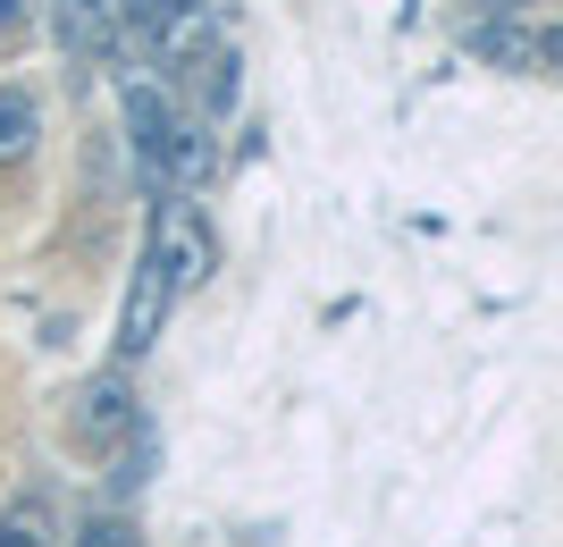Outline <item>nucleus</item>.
I'll use <instances>...</instances> for the list:
<instances>
[{
    "instance_id": "4",
    "label": "nucleus",
    "mask_w": 563,
    "mask_h": 547,
    "mask_svg": "<svg viewBox=\"0 0 563 547\" xmlns=\"http://www.w3.org/2000/svg\"><path fill=\"white\" fill-rule=\"evenodd\" d=\"M135 422H143V405H135V387H126V371L85 380V387H76V405H68V438H76V447H93V455H110Z\"/></svg>"
},
{
    "instance_id": "10",
    "label": "nucleus",
    "mask_w": 563,
    "mask_h": 547,
    "mask_svg": "<svg viewBox=\"0 0 563 547\" xmlns=\"http://www.w3.org/2000/svg\"><path fill=\"white\" fill-rule=\"evenodd\" d=\"M76 547H143V530L126 514H93V523L76 530Z\"/></svg>"
},
{
    "instance_id": "6",
    "label": "nucleus",
    "mask_w": 563,
    "mask_h": 547,
    "mask_svg": "<svg viewBox=\"0 0 563 547\" xmlns=\"http://www.w3.org/2000/svg\"><path fill=\"white\" fill-rule=\"evenodd\" d=\"M471 51L496 59V68H521V76H555V34L530 18H496V25H471Z\"/></svg>"
},
{
    "instance_id": "11",
    "label": "nucleus",
    "mask_w": 563,
    "mask_h": 547,
    "mask_svg": "<svg viewBox=\"0 0 563 547\" xmlns=\"http://www.w3.org/2000/svg\"><path fill=\"white\" fill-rule=\"evenodd\" d=\"M25 25H34V0H0V43H9V34H25Z\"/></svg>"
},
{
    "instance_id": "2",
    "label": "nucleus",
    "mask_w": 563,
    "mask_h": 547,
    "mask_svg": "<svg viewBox=\"0 0 563 547\" xmlns=\"http://www.w3.org/2000/svg\"><path fill=\"white\" fill-rule=\"evenodd\" d=\"M152 253L168 262L177 295H194V286L219 278V237H211V219L194 211L186 194H168V203H161V219H152Z\"/></svg>"
},
{
    "instance_id": "3",
    "label": "nucleus",
    "mask_w": 563,
    "mask_h": 547,
    "mask_svg": "<svg viewBox=\"0 0 563 547\" xmlns=\"http://www.w3.org/2000/svg\"><path fill=\"white\" fill-rule=\"evenodd\" d=\"M168 311H177V278H168V262L152 253V237H143V262L135 278H126V304H118V362H143L152 346H161Z\"/></svg>"
},
{
    "instance_id": "12",
    "label": "nucleus",
    "mask_w": 563,
    "mask_h": 547,
    "mask_svg": "<svg viewBox=\"0 0 563 547\" xmlns=\"http://www.w3.org/2000/svg\"><path fill=\"white\" fill-rule=\"evenodd\" d=\"M68 9H110V0H68Z\"/></svg>"
},
{
    "instance_id": "8",
    "label": "nucleus",
    "mask_w": 563,
    "mask_h": 547,
    "mask_svg": "<svg viewBox=\"0 0 563 547\" xmlns=\"http://www.w3.org/2000/svg\"><path fill=\"white\" fill-rule=\"evenodd\" d=\"M0 547H59V514H51V497H18L9 514H0Z\"/></svg>"
},
{
    "instance_id": "1",
    "label": "nucleus",
    "mask_w": 563,
    "mask_h": 547,
    "mask_svg": "<svg viewBox=\"0 0 563 547\" xmlns=\"http://www.w3.org/2000/svg\"><path fill=\"white\" fill-rule=\"evenodd\" d=\"M118 110H126V143H135V168H143V186H152V194L211 186L219 143H211V127L194 119V110H177V94H161L152 76H126Z\"/></svg>"
},
{
    "instance_id": "7",
    "label": "nucleus",
    "mask_w": 563,
    "mask_h": 547,
    "mask_svg": "<svg viewBox=\"0 0 563 547\" xmlns=\"http://www.w3.org/2000/svg\"><path fill=\"white\" fill-rule=\"evenodd\" d=\"M34 143H43V101L25 85H0V168H25Z\"/></svg>"
},
{
    "instance_id": "5",
    "label": "nucleus",
    "mask_w": 563,
    "mask_h": 547,
    "mask_svg": "<svg viewBox=\"0 0 563 547\" xmlns=\"http://www.w3.org/2000/svg\"><path fill=\"white\" fill-rule=\"evenodd\" d=\"M177 76H186V101H194V119H202V127H219V119L235 110V101H244V59H235V43H228V34H219L211 51H194V59H186Z\"/></svg>"
},
{
    "instance_id": "9",
    "label": "nucleus",
    "mask_w": 563,
    "mask_h": 547,
    "mask_svg": "<svg viewBox=\"0 0 563 547\" xmlns=\"http://www.w3.org/2000/svg\"><path fill=\"white\" fill-rule=\"evenodd\" d=\"M152 455H161V438H152V422H135L126 438H118V472H110V489L118 497H135L143 480H152Z\"/></svg>"
}]
</instances>
